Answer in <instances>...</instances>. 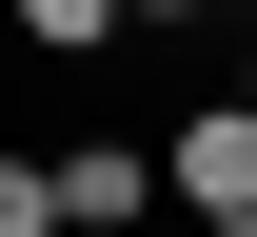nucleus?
Returning <instances> with one entry per match:
<instances>
[{
	"label": "nucleus",
	"instance_id": "nucleus-1",
	"mask_svg": "<svg viewBox=\"0 0 257 237\" xmlns=\"http://www.w3.org/2000/svg\"><path fill=\"white\" fill-rule=\"evenodd\" d=\"M159 198L198 217V237H257V99L218 79V99H178V138H159Z\"/></svg>",
	"mask_w": 257,
	"mask_h": 237
},
{
	"label": "nucleus",
	"instance_id": "nucleus-2",
	"mask_svg": "<svg viewBox=\"0 0 257 237\" xmlns=\"http://www.w3.org/2000/svg\"><path fill=\"white\" fill-rule=\"evenodd\" d=\"M40 198H60V237H139V217H159V138H60Z\"/></svg>",
	"mask_w": 257,
	"mask_h": 237
},
{
	"label": "nucleus",
	"instance_id": "nucleus-3",
	"mask_svg": "<svg viewBox=\"0 0 257 237\" xmlns=\"http://www.w3.org/2000/svg\"><path fill=\"white\" fill-rule=\"evenodd\" d=\"M0 20H20V40H40V60H99V40H139V20H119V0H0Z\"/></svg>",
	"mask_w": 257,
	"mask_h": 237
},
{
	"label": "nucleus",
	"instance_id": "nucleus-4",
	"mask_svg": "<svg viewBox=\"0 0 257 237\" xmlns=\"http://www.w3.org/2000/svg\"><path fill=\"white\" fill-rule=\"evenodd\" d=\"M0 237H60V198H40V158H0Z\"/></svg>",
	"mask_w": 257,
	"mask_h": 237
},
{
	"label": "nucleus",
	"instance_id": "nucleus-5",
	"mask_svg": "<svg viewBox=\"0 0 257 237\" xmlns=\"http://www.w3.org/2000/svg\"><path fill=\"white\" fill-rule=\"evenodd\" d=\"M119 20H218V0H119Z\"/></svg>",
	"mask_w": 257,
	"mask_h": 237
},
{
	"label": "nucleus",
	"instance_id": "nucleus-6",
	"mask_svg": "<svg viewBox=\"0 0 257 237\" xmlns=\"http://www.w3.org/2000/svg\"><path fill=\"white\" fill-rule=\"evenodd\" d=\"M237 99H257V40H237Z\"/></svg>",
	"mask_w": 257,
	"mask_h": 237
}]
</instances>
